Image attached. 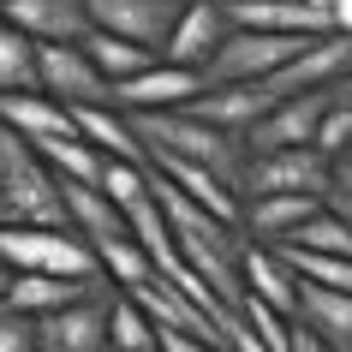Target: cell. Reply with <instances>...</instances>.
<instances>
[{
    "mask_svg": "<svg viewBox=\"0 0 352 352\" xmlns=\"http://www.w3.org/2000/svg\"><path fill=\"white\" fill-rule=\"evenodd\" d=\"M138 144L149 149V162H179V167H209L215 179L239 191V173H245V144L233 131L197 120L191 108H167V113H126Z\"/></svg>",
    "mask_w": 352,
    "mask_h": 352,
    "instance_id": "cell-1",
    "label": "cell"
},
{
    "mask_svg": "<svg viewBox=\"0 0 352 352\" xmlns=\"http://www.w3.org/2000/svg\"><path fill=\"white\" fill-rule=\"evenodd\" d=\"M0 227H66L60 179L6 126H0Z\"/></svg>",
    "mask_w": 352,
    "mask_h": 352,
    "instance_id": "cell-2",
    "label": "cell"
},
{
    "mask_svg": "<svg viewBox=\"0 0 352 352\" xmlns=\"http://www.w3.org/2000/svg\"><path fill=\"white\" fill-rule=\"evenodd\" d=\"M0 263L12 275H54V280H102L96 251L72 227H0Z\"/></svg>",
    "mask_w": 352,
    "mask_h": 352,
    "instance_id": "cell-3",
    "label": "cell"
},
{
    "mask_svg": "<svg viewBox=\"0 0 352 352\" xmlns=\"http://www.w3.org/2000/svg\"><path fill=\"white\" fill-rule=\"evenodd\" d=\"M334 191V167L316 149H245V173H239V197H316L329 204Z\"/></svg>",
    "mask_w": 352,
    "mask_h": 352,
    "instance_id": "cell-4",
    "label": "cell"
},
{
    "mask_svg": "<svg viewBox=\"0 0 352 352\" xmlns=\"http://www.w3.org/2000/svg\"><path fill=\"white\" fill-rule=\"evenodd\" d=\"M305 42L298 36H263V30H227V42L204 66V90H215V84H269Z\"/></svg>",
    "mask_w": 352,
    "mask_h": 352,
    "instance_id": "cell-5",
    "label": "cell"
},
{
    "mask_svg": "<svg viewBox=\"0 0 352 352\" xmlns=\"http://www.w3.org/2000/svg\"><path fill=\"white\" fill-rule=\"evenodd\" d=\"M36 90L54 96L60 108H113V84L90 66V54L78 42L36 48Z\"/></svg>",
    "mask_w": 352,
    "mask_h": 352,
    "instance_id": "cell-6",
    "label": "cell"
},
{
    "mask_svg": "<svg viewBox=\"0 0 352 352\" xmlns=\"http://www.w3.org/2000/svg\"><path fill=\"white\" fill-rule=\"evenodd\" d=\"M352 72V36H340V30H329V36H311L305 48H298L287 66H280L263 90L275 96H316V90H334L340 78Z\"/></svg>",
    "mask_w": 352,
    "mask_h": 352,
    "instance_id": "cell-7",
    "label": "cell"
},
{
    "mask_svg": "<svg viewBox=\"0 0 352 352\" xmlns=\"http://www.w3.org/2000/svg\"><path fill=\"white\" fill-rule=\"evenodd\" d=\"M179 6H186V0H84L90 30L138 42L149 54H162V42H167V30H173V19H179Z\"/></svg>",
    "mask_w": 352,
    "mask_h": 352,
    "instance_id": "cell-8",
    "label": "cell"
},
{
    "mask_svg": "<svg viewBox=\"0 0 352 352\" xmlns=\"http://www.w3.org/2000/svg\"><path fill=\"white\" fill-rule=\"evenodd\" d=\"M108 298H113V287L102 280L90 298L42 316L36 322V352H113L108 346Z\"/></svg>",
    "mask_w": 352,
    "mask_h": 352,
    "instance_id": "cell-9",
    "label": "cell"
},
{
    "mask_svg": "<svg viewBox=\"0 0 352 352\" xmlns=\"http://www.w3.org/2000/svg\"><path fill=\"white\" fill-rule=\"evenodd\" d=\"M227 30H233V24H227L221 0H186V6H179V19H173V30H167V42H162V60L204 78L209 54L227 42Z\"/></svg>",
    "mask_w": 352,
    "mask_h": 352,
    "instance_id": "cell-10",
    "label": "cell"
},
{
    "mask_svg": "<svg viewBox=\"0 0 352 352\" xmlns=\"http://www.w3.org/2000/svg\"><path fill=\"white\" fill-rule=\"evenodd\" d=\"M334 90H316V96H280L275 108L263 113L257 126L245 131V149L257 155V149H311L316 138V120L329 113Z\"/></svg>",
    "mask_w": 352,
    "mask_h": 352,
    "instance_id": "cell-11",
    "label": "cell"
},
{
    "mask_svg": "<svg viewBox=\"0 0 352 352\" xmlns=\"http://www.w3.org/2000/svg\"><path fill=\"white\" fill-rule=\"evenodd\" d=\"M221 12L233 30H263V36H329L334 24L311 0H221Z\"/></svg>",
    "mask_w": 352,
    "mask_h": 352,
    "instance_id": "cell-12",
    "label": "cell"
},
{
    "mask_svg": "<svg viewBox=\"0 0 352 352\" xmlns=\"http://www.w3.org/2000/svg\"><path fill=\"white\" fill-rule=\"evenodd\" d=\"M197 96H204V78H197V72L155 60L149 72L113 84V108H120V113H167V108H191Z\"/></svg>",
    "mask_w": 352,
    "mask_h": 352,
    "instance_id": "cell-13",
    "label": "cell"
},
{
    "mask_svg": "<svg viewBox=\"0 0 352 352\" xmlns=\"http://www.w3.org/2000/svg\"><path fill=\"white\" fill-rule=\"evenodd\" d=\"M0 24H12V30L30 36L36 48L84 42V36H90V12H84V0H6V6H0Z\"/></svg>",
    "mask_w": 352,
    "mask_h": 352,
    "instance_id": "cell-14",
    "label": "cell"
},
{
    "mask_svg": "<svg viewBox=\"0 0 352 352\" xmlns=\"http://www.w3.org/2000/svg\"><path fill=\"white\" fill-rule=\"evenodd\" d=\"M239 287H245V298L269 305L275 316H293L298 311V275L287 269V257H280L275 245H251V239H245V251H239Z\"/></svg>",
    "mask_w": 352,
    "mask_h": 352,
    "instance_id": "cell-15",
    "label": "cell"
},
{
    "mask_svg": "<svg viewBox=\"0 0 352 352\" xmlns=\"http://www.w3.org/2000/svg\"><path fill=\"white\" fill-rule=\"evenodd\" d=\"M0 126L12 131V138H24V144H54V138H78L72 126V108H60L54 96L42 90H19V96H0Z\"/></svg>",
    "mask_w": 352,
    "mask_h": 352,
    "instance_id": "cell-16",
    "label": "cell"
},
{
    "mask_svg": "<svg viewBox=\"0 0 352 352\" xmlns=\"http://www.w3.org/2000/svg\"><path fill=\"white\" fill-rule=\"evenodd\" d=\"M269 108H275V96L263 90V84H215V90H204L197 102H191V113H197V120L233 131L239 144H245V131L257 126Z\"/></svg>",
    "mask_w": 352,
    "mask_h": 352,
    "instance_id": "cell-17",
    "label": "cell"
},
{
    "mask_svg": "<svg viewBox=\"0 0 352 352\" xmlns=\"http://www.w3.org/2000/svg\"><path fill=\"white\" fill-rule=\"evenodd\" d=\"M102 280H54V275H12V287H6V298H0V311L12 316H30V322H42V316L66 311V305H78V298H90Z\"/></svg>",
    "mask_w": 352,
    "mask_h": 352,
    "instance_id": "cell-18",
    "label": "cell"
},
{
    "mask_svg": "<svg viewBox=\"0 0 352 352\" xmlns=\"http://www.w3.org/2000/svg\"><path fill=\"white\" fill-rule=\"evenodd\" d=\"M60 204H66V227H72V233L90 245V251H96V245H113V239H126V233H131L126 215H120V209H113L96 186H66V179H60Z\"/></svg>",
    "mask_w": 352,
    "mask_h": 352,
    "instance_id": "cell-19",
    "label": "cell"
},
{
    "mask_svg": "<svg viewBox=\"0 0 352 352\" xmlns=\"http://www.w3.org/2000/svg\"><path fill=\"white\" fill-rule=\"evenodd\" d=\"M293 322H298V329H311L322 346L352 352V293H329V287H305V280H298Z\"/></svg>",
    "mask_w": 352,
    "mask_h": 352,
    "instance_id": "cell-20",
    "label": "cell"
},
{
    "mask_svg": "<svg viewBox=\"0 0 352 352\" xmlns=\"http://www.w3.org/2000/svg\"><path fill=\"white\" fill-rule=\"evenodd\" d=\"M72 126H78V138H84L90 149H102L108 162L149 167V149L138 144V131H131V120L120 108H72Z\"/></svg>",
    "mask_w": 352,
    "mask_h": 352,
    "instance_id": "cell-21",
    "label": "cell"
},
{
    "mask_svg": "<svg viewBox=\"0 0 352 352\" xmlns=\"http://www.w3.org/2000/svg\"><path fill=\"white\" fill-rule=\"evenodd\" d=\"M84 54H90V66L108 84H126V78H138V72H149L162 54H149V48H138V42H120V36H108V30H90V36L78 42Z\"/></svg>",
    "mask_w": 352,
    "mask_h": 352,
    "instance_id": "cell-22",
    "label": "cell"
},
{
    "mask_svg": "<svg viewBox=\"0 0 352 352\" xmlns=\"http://www.w3.org/2000/svg\"><path fill=\"white\" fill-rule=\"evenodd\" d=\"M108 346L113 352H155L162 346V329H155V316H149L138 298L113 293L108 298Z\"/></svg>",
    "mask_w": 352,
    "mask_h": 352,
    "instance_id": "cell-23",
    "label": "cell"
},
{
    "mask_svg": "<svg viewBox=\"0 0 352 352\" xmlns=\"http://www.w3.org/2000/svg\"><path fill=\"white\" fill-rule=\"evenodd\" d=\"M42 167L54 173V179H66V186H96L102 179V167H108V155L102 149H90L84 138H54V144H36Z\"/></svg>",
    "mask_w": 352,
    "mask_h": 352,
    "instance_id": "cell-24",
    "label": "cell"
},
{
    "mask_svg": "<svg viewBox=\"0 0 352 352\" xmlns=\"http://www.w3.org/2000/svg\"><path fill=\"white\" fill-rule=\"evenodd\" d=\"M275 251H311V257H346V263H352V227L340 221L329 204H322L311 221L298 227L287 245H275Z\"/></svg>",
    "mask_w": 352,
    "mask_h": 352,
    "instance_id": "cell-25",
    "label": "cell"
},
{
    "mask_svg": "<svg viewBox=\"0 0 352 352\" xmlns=\"http://www.w3.org/2000/svg\"><path fill=\"white\" fill-rule=\"evenodd\" d=\"M36 90V42L19 36L12 24H0V96Z\"/></svg>",
    "mask_w": 352,
    "mask_h": 352,
    "instance_id": "cell-26",
    "label": "cell"
},
{
    "mask_svg": "<svg viewBox=\"0 0 352 352\" xmlns=\"http://www.w3.org/2000/svg\"><path fill=\"white\" fill-rule=\"evenodd\" d=\"M311 149H316V155H322L329 167L352 155V102H340V96L329 102V113L316 120V138H311Z\"/></svg>",
    "mask_w": 352,
    "mask_h": 352,
    "instance_id": "cell-27",
    "label": "cell"
},
{
    "mask_svg": "<svg viewBox=\"0 0 352 352\" xmlns=\"http://www.w3.org/2000/svg\"><path fill=\"white\" fill-rule=\"evenodd\" d=\"M0 352H36V322L0 311Z\"/></svg>",
    "mask_w": 352,
    "mask_h": 352,
    "instance_id": "cell-28",
    "label": "cell"
},
{
    "mask_svg": "<svg viewBox=\"0 0 352 352\" xmlns=\"http://www.w3.org/2000/svg\"><path fill=\"white\" fill-rule=\"evenodd\" d=\"M155 352H227V346H215L204 334H186V329H162V346Z\"/></svg>",
    "mask_w": 352,
    "mask_h": 352,
    "instance_id": "cell-29",
    "label": "cell"
},
{
    "mask_svg": "<svg viewBox=\"0 0 352 352\" xmlns=\"http://www.w3.org/2000/svg\"><path fill=\"white\" fill-rule=\"evenodd\" d=\"M287 352H334V346H322L311 329H298V322H293V329H287Z\"/></svg>",
    "mask_w": 352,
    "mask_h": 352,
    "instance_id": "cell-30",
    "label": "cell"
},
{
    "mask_svg": "<svg viewBox=\"0 0 352 352\" xmlns=\"http://www.w3.org/2000/svg\"><path fill=\"white\" fill-rule=\"evenodd\" d=\"M329 209H334V215H340V221L352 227V186H334V191H329Z\"/></svg>",
    "mask_w": 352,
    "mask_h": 352,
    "instance_id": "cell-31",
    "label": "cell"
},
{
    "mask_svg": "<svg viewBox=\"0 0 352 352\" xmlns=\"http://www.w3.org/2000/svg\"><path fill=\"white\" fill-rule=\"evenodd\" d=\"M334 96H340V102H352V72L340 78V84H334Z\"/></svg>",
    "mask_w": 352,
    "mask_h": 352,
    "instance_id": "cell-32",
    "label": "cell"
},
{
    "mask_svg": "<svg viewBox=\"0 0 352 352\" xmlns=\"http://www.w3.org/2000/svg\"><path fill=\"white\" fill-rule=\"evenodd\" d=\"M6 287H12V269H6V263H0V298H6Z\"/></svg>",
    "mask_w": 352,
    "mask_h": 352,
    "instance_id": "cell-33",
    "label": "cell"
},
{
    "mask_svg": "<svg viewBox=\"0 0 352 352\" xmlns=\"http://www.w3.org/2000/svg\"><path fill=\"white\" fill-rule=\"evenodd\" d=\"M311 6H322V12H329V6H334V0H311Z\"/></svg>",
    "mask_w": 352,
    "mask_h": 352,
    "instance_id": "cell-34",
    "label": "cell"
},
{
    "mask_svg": "<svg viewBox=\"0 0 352 352\" xmlns=\"http://www.w3.org/2000/svg\"><path fill=\"white\" fill-rule=\"evenodd\" d=\"M0 6H6V0H0Z\"/></svg>",
    "mask_w": 352,
    "mask_h": 352,
    "instance_id": "cell-35",
    "label": "cell"
}]
</instances>
